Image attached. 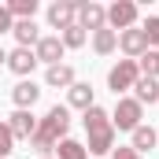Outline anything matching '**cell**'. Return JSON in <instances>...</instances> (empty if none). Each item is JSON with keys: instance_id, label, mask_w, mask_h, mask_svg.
<instances>
[{"instance_id": "cell-3", "label": "cell", "mask_w": 159, "mask_h": 159, "mask_svg": "<svg viewBox=\"0 0 159 159\" xmlns=\"http://www.w3.org/2000/svg\"><path fill=\"white\" fill-rule=\"evenodd\" d=\"M137 78H141L137 59H119V63L107 70V89L119 96V93H126V89H133V85H137Z\"/></svg>"}, {"instance_id": "cell-23", "label": "cell", "mask_w": 159, "mask_h": 159, "mask_svg": "<svg viewBox=\"0 0 159 159\" xmlns=\"http://www.w3.org/2000/svg\"><path fill=\"white\" fill-rule=\"evenodd\" d=\"M141 34H144V41H148V48H156L159 44V15H148V19H144Z\"/></svg>"}, {"instance_id": "cell-25", "label": "cell", "mask_w": 159, "mask_h": 159, "mask_svg": "<svg viewBox=\"0 0 159 159\" xmlns=\"http://www.w3.org/2000/svg\"><path fill=\"white\" fill-rule=\"evenodd\" d=\"M11 26H15V19L7 15V7L0 4V34H11Z\"/></svg>"}, {"instance_id": "cell-28", "label": "cell", "mask_w": 159, "mask_h": 159, "mask_svg": "<svg viewBox=\"0 0 159 159\" xmlns=\"http://www.w3.org/2000/svg\"><path fill=\"white\" fill-rule=\"evenodd\" d=\"M44 159H48V156H44Z\"/></svg>"}, {"instance_id": "cell-21", "label": "cell", "mask_w": 159, "mask_h": 159, "mask_svg": "<svg viewBox=\"0 0 159 159\" xmlns=\"http://www.w3.org/2000/svg\"><path fill=\"white\" fill-rule=\"evenodd\" d=\"M137 70H144L141 78H156V74H159V52H156V48H148V52L137 59Z\"/></svg>"}, {"instance_id": "cell-9", "label": "cell", "mask_w": 159, "mask_h": 159, "mask_svg": "<svg viewBox=\"0 0 159 159\" xmlns=\"http://www.w3.org/2000/svg\"><path fill=\"white\" fill-rule=\"evenodd\" d=\"M74 19H78V4H70V0H56V4L48 7V22H52L56 30L74 26Z\"/></svg>"}, {"instance_id": "cell-6", "label": "cell", "mask_w": 159, "mask_h": 159, "mask_svg": "<svg viewBox=\"0 0 159 159\" xmlns=\"http://www.w3.org/2000/svg\"><path fill=\"white\" fill-rule=\"evenodd\" d=\"M107 22L115 26V34L129 30V26L137 22V4H133V0H115V4L107 7Z\"/></svg>"}, {"instance_id": "cell-14", "label": "cell", "mask_w": 159, "mask_h": 159, "mask_svg": "<svg viewBox=\"0 0 159 159\" xmlns=\"http://www.w3.org/2000/svg\"><path fill=\"white\" fill-rule=\"evenodd\" d=\"M44 81H48L52 89H70V85H74V67L56 63V67H48V70H44Z\"/></svg>"}, {"instance_id": "cell-5", "label": "cell", "mask_w": 159, "mask_h": 159, "mask_svg": "<svg viewBox=\"0 0 159 159\" xmlns=\"http://www.w3.org/2000/svg\"><path fill=\"white\" fill-rule=\"evenodd\" d=\"M78 26L81 30H104L107 26V7L104 4H96V0H89V4H78Z\"/></svg>"}, {"instance_id": "cell-26", "label": "cell", "mask_w": 159, "mask_h": 159, "mask_svg": "<svg viewBox=\"0 0 159 159\" xmlns=\"http://www.w3.org/2000/svg\"><path fill=\"white\" fill-rule=\"evenodd\" d=\"M111 159H144V156H137L133 148H115V152H111Z\"/></svg>"}, {"instance_id": "cell-22", "label": "cell", "mask_w": 159, "mask_h": 159, "mask_svg": "<svg viewBox=\"0 0 159 159\" xmlns=\"http://www.w3.org/2000/svg\"><path fill=\"white\" fill-rule=\"evenodd\" d=\"M63 48H81V44H85V30H81L78 22H74V26H67V30H63Z\"/></svg>"}, {"instance_id": "cell-19", "label": "cell", "mask_w": 159, "mask_h": 159, "mask_svg": "<svg viewBox=\"0 0 159 159\" xmlns=\"http://www.w3.org/2000/svg\"><path fill=\"white\" fill-rule=\"evenodd\" d=\"M89 152H85V144H78V141H70V137H63L59 144H56V159H85Z\"/></svg>"}, {"instance_id": "cell-1", "label": "cell", "mask_w": 159, "mask_h": 159, "mask_svg": "<svg viewBox=\"0 0 159 159\" xmlns=\"http://www.w3.org/2000/svg\"><path fill=\"white\" fill-rule=\"evenodd\" d=\"M67 129H70V107L56 104V107H48V115L37 122V133L30 137V148L41 152V159H44V152H52V148L67 137Z\"/></svg>"}, {"instance_id": "cell-4", "label": "cell", "mask_w": 159, "mask_h": 159, "mask_svg": "<svg viewBox=\"0 0 159 159\" xmlns=\"http://www.w3.org/2000/svg\"><path fill=\"white\" fill-rule=\"evenodd\" d=\"M141 119H144V107L137 100H129V96H122L119 104H115V111H111V126L115 129H129V133L141 126Z\"/></svg>"}, {"instance_id": "cell-17", "label": "cell", "mask_w": 159, "mask_h": 159, "mask_svg": "<svg viewBox=\"0 0 159 159\" xmlns=\"http://www.w3.org/2000/svg\"><path fill=\"white\" fill-rule=\"evenodd\" d=\"M133 89H137L133 100H137L141 107H144V104H159V81H156V78H137Z\"/></svg>"}, {"instance_id": "cell-11", "label": "cell", "mask_w": 159, "mask_h": 159, "mask_svg": "<svg viewBox=\"0 0 159 159\" xmlns=\"http://www.w3.org/2000/svg\"><path fill=\"white\" fill-rule=\"evenodd\" d=\"M37 96H41V89L34 85L30 78H22L15 89H11V100H15V111H30L34 104H37Z\"/></svg>"}, {"instance_id": "cell-15", "label": "cell", "mask_w": 159, "mask_h": 159, "mask_svg": "<svg viewBox=\"0 0 159 159\" xmlns=\"http://www.w3.org/2000/svg\"><path fill=\"white\" fill-rule=\"evenodd\" d=\"M93 48H96V56H111V52L119 48V34H115L111 26L96 30V34H93Z\"/></svg>"}, {"instance_id": "cell-18", "label": "cell", "mask_w": 159, "mask_h": 159, "mask_svg": "<svg viewBox=\"0 0 159 159\" xmlns=\"http://www.w3.org/2000/svg\"><path fill=\"white\" fill-rule=\"evenodd\" d=\"M156 141H159V137H156V129L141 122V126L133 129V144H129V148H133V152L141 156V152H152V148H156Z\"/></svg>"}, {"instance_id": "cell-16", "label": "cell", "mask_w": 159, "mask_h": 159, "mask_svg": "<svg viewBox=\"0 0 159 159\" xmlns=\"http://www.w3.org/2000/svg\"><path fill=\"white\" fill-rule=\"evenodd\" d=\"M67 100H70V107H81V111H89V107H93V85H85V81H74V85L67 89Z\"/></svg>"}, {"instance_id": "cell-13", "label": "cell", "mask_w": 159, "mask_h": 159, "mask_svg": "<svg viewBox=\"0 0 159 159\" xmlns=\"http://www.w3.org/2000/svg\"><path fill=\"white\" fill-rule=\"evenodd\" d=\"M11 34H15V41H19V48H37V41H41L34 19H19V22L11 26Z\"/></svg>"}, {"instance_id": "cell-12", "label": "cell", "mask_w": 159, "mask_h": 159, "mask_svg": "<svg viewBox=\"0 0 159 159\" xmlns=\"http://www.w3.org/2000/svg\"><path fill=\"white\" fill-rule=\"evenodd\" d=\"M7 126H11V137H15V141H30V137L37 133V119H34L30 111H15V115L7 119Z\"/></svg>"}, {"instance_id": "cell-7", "label": "cell", "mask_w": 159, "mask_h": 159, "mask_svg": "<svg viewBox=\"0 0 159 159\" xmlns=\"http://www.w3.org/2000/svg\"><path fill=\"white\" fill-rule=\"evenodd\" d=\"M34 56H37V63L56 67V63L63 59V41H59V34H48V37H41V41H37V48H34Z\"/></svg>"}, {"instance_id": "cell-2", "label": "cell", "mask_w": 159, "mask_h": 159, "mask_svg": "<svg viewBox=\"0 0 159 159\" xmlns=\"http://www.w3.org/2000/svg\"><path fill=\"white\" fill-rule=\"evenodd\" d=\"M85 133H89V156H107L111 148H115V126H111V115L104 111V107H89L85 111Z\"/></svg>"}, {"instance_id": "cell-8", "label": "cell", "mask_w": 159, "mask_h": 159, "mask_svg": "<svg viewBox=\"0 0 159 159\" xmlns=\"http://www.w3.org/2000/svg\"><path fill=\"white\" fill-rule=\"evenodd\" d=\"M119 48L129 56V59H141V56L148 52V41H144V34H141L137 26H129V30H122V34H119Z\"/></svg>"}, {"instance_id": "cell-27", "label": "cell", "mask_w": 159, "mask_h": 159, "mask_svg": "<svg viewBox=\"0 0 159 159\" xmlns=\"http://www.w3.org/2000/svg\"><path fill=\"white\" fill-rule=\"evenodd\" d=\"M4 63H7V52H4V48H0V67H4Z\"/></svg>"}, {"instance_id": "cell-20", "label": "cell", "mask_w": 159, "mask_h": 159, "mask_svg": "<svg viewBox=\"0 0 159 159\" xmlns=\"http://www.w3.org/2000/svg\"><path fill=\"white\" fill-rule=\"evenodd\" d=\"M7 7V15L19 22V19H34V11H37V0H11V4H4Z\"/></svg>"}, {"instance_id": "cell-10", "label": "cell", "mask_w": 159, "mask_h": 159, "mask_svg": "<svg viewBox=\"0 0 159 159\" xmlns=\"http://www.w3.org/2000/svg\"><path fill=\"white\" fill-rule=\"evenodd\" d=\"M11 74H19V78H26L34 67H37V56H34V48H15V52H7V63H4Z\"/></svg>"}, {"instance_id": "cell-24", "label": "cell", "mask_w": 159, "mask_h": 159, "mask_svg": "<svg viewBox=\"0 0 159 159\" xmlns=\"http://www.w3.org/2000/svg\"><path fill=\"white\" fill-rule=\"evenodd\" d=\"M11 148H15L11 126H7V122H0V159H7V156H11Z\"/></svg>"}]
</instances>
